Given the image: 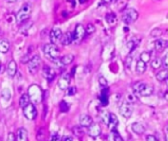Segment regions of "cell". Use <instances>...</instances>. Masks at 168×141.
<instances>
[{
	"instance_id": "obj_17",
	"label": "cell",
	"mask_w": 168,
	"mask_h": 141,
	"mask_svg": "<svg viewBox=\"0 0 168 141\" xmlns=\"http://www.w3.org/2000/svg\"><path fill=\"white\" fill-rule=\"evenodd\" d=\"M72 42H74V36H73V33L68 31L65 32L64 35L61 36V44L62 45H70Z\"/></svg>"
},
{
	"instance_id": "obj_33",
	"label": "cell",
	"mask_w": 168,
	"mask_h": 141,
	"mask_svg": "<svg viewBox=\"0 0 168 141\" xmlns=\"http://www.w3.org/2000/svg\"><path fill=\"white\" fill-rule=\"evenodd\" d=\"M69 109H70V105L67 103L66 101H61V103H60V110H61V112L66 113V112L69 111Z\"/></svg>"
},
{
	"instance_id": "obj_37",
	"label": "cell",
	"mask_w": 168,
	"mask_h": 141,
	"mask_svg": "<svg viewBox=\"0 0 168 141\" xmlns=\"http://www.w3.org/2000/svg\"><path fill=\"white\" fill-rule=\"evenodd\" d=\"M96 31V27L93 24H88L86 27V33L87 35H93V33Z\"/></svg>"
},
{
	"instance_id": "obj_55",
	"label": "cell",
	"mask_w": 168,
	"mask_h": 141,
	"mask_svg": "<svg viewBox=\"0 0 168 141\" xmlns=\"http://www.w3.org/2000/svg\"><path fill=\"white\" fill-rule=\"evenodd\" d=\"M0 33H1V29H0Z\"/></svg>"
},
{
	"instance_id": "obj_19",
	"label": "cell",
	"mask_w": 168,
	"mask_h": 141,
	"mask_svg": "<svg viewBox=\"0 0 168 141\" xmlns=\"http://www.w3.org/2000/svg\"><path fill=\"white\" fill-rule=\"evenodd\" d=\"M99 100H100V104L102 106H107L108 105V88H102L101 93H100L99 96Z\"/></svg>"
},
{
	"instance_id": "obj_42",
	"label": "cell",
	"mask_w": 168,
	"mask_h": 141,
	"mask_svg": "<svg viewBox=\"0 0 168 141\" xmlns=\"http://www.w3.org/2000/svg\"><path fill=\"white\" fill-rule=\"evenodd\" d=\"M50 141H60V136L57 132L52 133L51 137H50Z\"/></svg>"
},
{
	"instance_id": "obj_40",
	"label": "cell",
	"mask_w": 168,
	"mask_h": 141,
	"mask_svg": "<svg viewBox=\"0 0 168 141\" xmlns=\"http://www.w3.org/2000/svg\"><path fill=\"white\" fill-rule=\"evenodd\" d=\"M98 82L100 84V86L102 88H106L107 87V81H106V78H104L103 77H100L98 78Z\"/></svg>"
},
{
	"instance_id": "obj_1",
	"label": "cell",
	"mask_w": 168,
	"mask_h": 141,
	"mask_svg": "<svg viewBox=\"0 0 168 141\" xmlns=\"http://www.w3.org/2000/svg\"><path fill=\"white\" fill-rule=\"evenodd\" d=\"M28 95H29L31 102L32 104H40L42 102L43 92L42 89L37 84H32L28 89Z\"/></svg>"
},
{
	"instance_id": "obj_8",
	"label": "cell",
	"mask_w": 168,
	"mask_h": 141,
	"mask_svg": "<svg viewBox=\"0 0 168 141\" xmlns=\"http://www.w3.org/2000/svg\"><path fill=\"white\" fill-rule=\"evenodd\" d=\"M40 65H41L40 56L35 55L29 61V63H28V69H29V72L31 73V74H35V73H37V71L38 70V67H40Z\"/></svg>"
},
{
	"instance_id": "obj_44",
	"label": "cell",
	"mask_w": 168,
	"mask_h": 141,
	"mask_svg": "<svg viewBox=\"0 0 168 141\" xmlns=\"http://www.w3.org/2000/svg\"><path fill=\"white\" fill-rule=\"evenodd\" d=\"M127 46H128V48H129V49H130V51H132V50H134V49H135V47H136V44L134 43V41L132 40V41H130V42H128Z\"/></svg>"
},
{
	"instance_id": "obj_52",
	"label": "cell",
	"mask_w": 168,
	"mask_h": 141,
	"mask_svg": "<svg viewBox=\"0 0 168 141\" xmlns=\"http://www.w3.org/2000/svg\"><path fill=\"white\" fill-rule=\"evenodd\" d=\"M165 141H168V133L165 134Z\"/></svg>"
},
{
	"instance_id": "obj_39",
	"label": "cell",
	"mask_w": 168,
	"mask_h": 141,
	"mask_svg": "<svg viewBox=\"0 0 168 141\" xmlns=\"http://www.w3.org/2000/svg\"><path fill=\"white\" fill-rule=\"evenodd\" d=\"M112 134H113V138H114V141H124L123 140V138L120 136V134L118 133V131H115V129H113V131H111Z\"/></svg>"
},
{
	"instance_id": "obj_9",
	"label": "cell",
	"mask_w": 168,
	"mask_h": 141,
	"mask_svg": "<svg viewBox=\"0 0 168 141\" xmlns=\"http://www.w3.org/2000/svg\"><path fill=\"white\" fill-rule=\"evenodd\" d=\"M86 35V29L83 25H78L75 29V31L73 32V36H74V42L79 43L83 40Z\"/></svg>"
},
{
	"instance_id": "obj_28",
	"label": "cell",
	"mask_w": 168,
	"mask_h": 141,
	"mask_svg": "<svg viewBox=\"0 0 168 141\" xmlns=\"http://www.w3.org/2000/svg\"><path fill=\"white\" fill-rule=\"evenodd\" d=\"M72 131H73V133H74L77 137H83L84 136V131H83V126H74L72 128Z\"/></svg>"
},
{
	"instance_id": "obj_53",
	"label": "cell",
	"mask_w": 168,
	"mask_h": 141,
	"mask_svg": "<svg viewBox=\"0 0 168 141\" xmlns=\"http://www.w3.org/2000/svg\"><path fill=\"white\" fill-rule=\"evenodd\" d=\"M86 1H87V0H80V2H81V3H85Z\"/></svg>"
},
{
	"instance_id": "obj_7",
	"label": "cell",
	"mask_w": 168,
	"mask_h": 141,
	"mask_svg": "<svg viewBox=\"0 0 168 141\" xmlns=\"http://www.w3.org/2000/svg\"><path fill=\"white\" fill-rule=\"evenodd\" d=\"M120 114L124 118H130L133 114V105L128 102V101H124L121 106H120Z\"/></svg>"
},
{
	"instance_id": "obj_24",
	"label": "cell",
	"mask_w": 168,
	"mask_h": 141,
	"mask_svg": "<svg viewBox=\"0 0 168 141\" xmlns=\"http://www.w3.org/2000/svg\"><path fill=\"white\" fill-rule=\"evenodd\" d=\"M30 103H31V99L29 97V95H28V94H23V95H22L20 100H19V105H20L21 108L24 109L25 107L28 106Z\"/></svg>"
},
{
	"instance_id": "obj_35",
	"label": "cell",
	"mask_w": 168,
	"mask_h": 141,
	"mask_svg": "<svg viewBox=\"0 0 168 141\" xmlns=\"http://www.w3.org/2000/svg\"><path fill=\"white\" fill-rule=\"evenodd\" d=\"M44 138H45V133H44V128H41L38 129L37 134V139L38 141H43Z\"/></svg>"
},
{
	"instance_id": "obj_3",
	"label": "cell",
	"mask_w": 168,
	"mask_h": 141,
	"mask_svg": "<svg viewBox=\"0 0 168 141\" xmlns=\"http://www.w3.org/2000/svg\"><path fill=\"white\" fill-rule=\"evenodd\" d=\"M32 8L30 3L24 4L23 6H22V8L19 10V12L16 15V22L21 25V24H23L24 22L28 21L32 14Z\"/></svg>"
},
{
	"instance_id": "obj_54",
	"label": "cell",
	"mask_w": 168,
	"mask_h": 141,
	"mask_svg": "<svg viewBox=\"0 0 168 141\" xmlns=\"http://www.w3.org/2000/svg\"><path fill=\"white\" fill-rule=\"evenodd\" d=\"M167 131H168V123H167Z\"/></svg>"
},
{
	"instance_id": "obj_43",
	"label": "cell",
	"mask_w": 168,
	"mask_h": 141,
	"mask_svg": "<svg viewBox=\"0 0 168 141\" xmlns=\"http://www.w3.org/2000/svg\"><path fill=\"white\" fill-rule=\"evenodd\" d=\"M131 62H132V57H131V56H128L127 59H126V63H125V66H126V69H127V70L130 69Z\"/></svg>"
},
{
	"instance_id": "obj_50",
	"label": "cell",
	"mask_w": 168,
	"mask_h": 141,
	"mask_svg": "<svg viewBox=\"0 0 168 141\" xmlns=\"http://www.w3.org/2000/svg\"><path fill=\"white\" fill-rule=\"evenodd\" d=\"M5 1H7L8 3H15L17 0H5Z\"/></svg>"
},
{
	"instance_id": "obj_45",
	"label": "cell",
	"mask_w": 168,
	"mask_h": 141,
	"mask_svg": "<svg viewBox=\"0 0 168 141\" xmlns=\"http://www.w3.org/2000/svg\"><path fill=\"white\" fill-rule=\"evenodd\" d=\"M7 141H16V135L14 133H9L7 137Z\"/></svg>"
},
{
	"instance_id": "obj_13",
	"label": "cell",
	"mask_w": 168,
	"mask_h": 141,
	"mask_svg": "<svg viewBox=\"0 0 168 141\" xmlns=\"http://www.w3.org/2000/svg\"><path fill=\"white\" fill-rule=\"evenodd\" d=\"M88 133L91 137L97 138V136H99L100 133H101V127H100V126H98L97 123L93 122L92 125L88 127Z\"/></svg>"
},
{
	"instance_id": "obj_12",
	"label": "cell",
	"mask_w": 168,
	"mask_h": 141,
	"mask_svg": "<svg viewBox=\"0 0 168 141\" xmlns=\"http://www.w3.org/2000/svg\"><path fill=\"white\" fill-rule=\"evenodd\" d=\"M42 76L48 81H52L55 77H56V73L54 71V69H52L51 67L49 66H44L42 69Z\"/></svg>"
},
{
	"instance_id": "obj_31",
	"label": "cell",
	"mask_w": 168,
	"mask_h": 141,
	"mask_svg": "<svg viewBox=\"0 0 168 141\" xmlns=\"http://www.w3.org/2000/svg\"><path fill=\"white\" fill-rule=\"evenodd\" d=\"M140 60L144 62L145 64L149 63V62L150 61V54H149V52H148V51L143 52L141 55H140Z\"/></svg>"
},
{
	"instance_id": "obj_15",
	"label": "cell",
	"mask_w": 168,
	"mask_h": 141,
	"mask_svg": "<svg viewBox=\"0 0 168 141\" xmlns=\"http://www.w3.org/2000/svg\"><path fill=\"white\" fill-rule=\"evenodd\" d=\"M154 47L157 52H163L168 47V41L164 40V39H157L154 42Z\"/></svg>"
},
{
	"instance_id": "obj_20",
	"label": "cell",
	"mask_w": 168,
	"mask_h": 141,
	"mask_svg": "<svg viewBox=\"0 0 168 141\" xmlns=\"http://www.w3.org/2000/svg\"><path fill=\"white\" fill-rule=\"evenodd\" d=\"M119 123V121H118V118L116 117V115H114L113 113H110L109 115V122H108V126L111 128V131H113L117 127Z\"/></svg>"
},
{
	"instance_id": "obj_32",
	"label": "cell",
	"mask_w": 168,
	"mask_h": 141,
	"mask_svg": "<svg viewBox=\"0 0 168 141\" xmlns=\"http://www.w3.org/2000/svg\"><path fill=\"white\" fill-rule=\"evenodd\" d=\"M162 65V61L159 58H155L153 62H152V68L153 70H158L160 69V67Z\"/></svg>"
},
{
	"instance_id": "obj_21",
	"label": "cell",
	"mask_w": 168,
	"mask_h": 141,
	"mask_svg": "<svg viewBox=\"0 0 168 141\" xmlns=\"http://www.w3.org/2000/svg\"><path fill=\"white\" fill-rule=\"evenodd\" d=\"M7 73H8V75L10 77H12L17 74V64H16V62L14 60L10 61V63L8 64Z\"/></svg>"
},
{
	"instance_id": "obj_14",
	"label": "cell",
	"mask_w": 168,
	"mask_h": 141,
	"mask_svg": "<svg viewBox=\"0 0 168 141\" xmlns=\"http://www.w3.org/2000/svg\"><path fill=\"white\" fill-rule=\"evenodd\" d=\"M61 36H62V31H61L60 29H58V27H54V29H52L51 31H50V33H49L50 40L52 41V43L59 40V39L61 38Z\"/></svg>"
},
{
	"instance_id": "obj_6",
	"label": "cell",
	"mask_w": 168,
	"mask_h": 141,
	"mask_svg": "<svg viewBox=\"0 0 168 141\" xmlns=\"http://www.w3.org/2000/svg\"><path fill=\"white\" fill-rule=\"evenodd\" d=\"M23 113H24V116L29 121H33L37 116V109H36L35 105H33L32 103H30L28 106H26L25 108L23 109Z\"/></svg>"
},
{
	"instance_id": "obj_11",
	"label": "cell",
	"mask_w": 168,
	"mask_h": 141,
	"mask_svg": "<svg viewBox=\"0 0 168 141\" xmlns=\"http://www.w3.org/2000/svg\"><path fill=\"white\" fill-rule=\"evenodd\" d=\"M70 81H71V75L70 74H64L61 76V77L58 80V87L61 90H66L70 86Z\"/></svg>"
},
{
	"instance_id": "obj_56",
	"label": "cell",
	"mask_w": 168,
	"mask_h": 141,
	"mask_svg": "<svg viewBox=\"0 0 168 141\" xmlns=\"http://www.w3.org/2000/svg\"><path fill=\"white\" fill-rule=\"evenodd\" d=\"M167 35H168V30H167Z\"/></svg>"
},
{
	"instance_id": "obj_18",
	"label": "cell",
	"mask_w": 168,
	"mask_h": 141,
	"mask_svg": "<svg viewBox=\"0 0 168 141\" xmlns=\"http://www.w3.org/2000/svg\"><path fill=\"white\" fill-rule=\"evenodd\" d=\"M16 141H28V131L24 127L18 129L16 133Z\"/></svg>"
},
{
	"instance_id": "obj_34",
	"label": "cell",
	"mask_w": 168,
	"mask_h": 141,
	"mask_svg": "<svg viewBox=\"0 0 168 141\" xmlns=\"http://www.w3.org/2000/svg\"><path fill=\"white\" fill-rule=\"evenodd\" d=\"M1 97L4 99V100H10L11 98V92H10V90L9 89H3L2 90V92H1Z\"/></svg>"
},
{
	"instance_id": "obj_47",
	"label": "cell",
	"mask_w": 168,
	"mask_h": 141,
	"mask_svg": "<svg viewBox=\"0 0 168 141\" xmlns=\"http://www.w3.org/2000/svg\"><path fill=\"white\" fill-rule=\"evenodd\" d=\"M107 141H114V138H113V134H112V132L107 136Z\"/></svg>"
},
{
	"instance_id": "obj_27",
	"label": "cell",
	"mask_w": 168,
	"mask_h": 141,
	"mask_svg": "<svg viewBox=\"0 0 168 141\" xmlns=\"http://www.w3.org/2000/svg\"><path fill=\"white\" fill-rule=\"evenodd\" d=\"M105 20L109 25L113 26V25L116 24V22H117V17H116V15L114 13H108L107 15L105 16Z\"/></svg>"
},
{
	"instance_id": "obj_30",
	"label": "cell",
	"mask_w": 168,
	"mask_h": 141,
	"mask_svg": "<svg viewBox=\"0 0 168 141\" xmlns=\"http://www.w3.org/2000/svg\"><path fill=\"white\" fill-rule=\"evenodd\" d=\"M109 115L110 113H108L107 111H102L100 113V118H101V121L103 122V123L108 126V122H109Z\"/></svg>"
},
{
	"instance_id": "obj_22",
	"label": "cell",
	"mask_w": 168,
	"mask_h": 141,
	"mask_svg": "<svg viewBox=\"0 0 168 141\" xmlns=\"http://www.w3.org/2000/svg\"><path fill=\"white\" fill-rule=\"evenodd\" d=\"M132 129H133V131L137 133V134H143L144 131H145V127L142 125V123H140V122H135V123H133L132 125Z\"/></svg>"
},
{
	"instance_id": "obj_2",
	"label": "cell",
	"mask_w": 168,
	"mask_h": 141,
	"mask_svg": "<svg viewBox=\"0 0 168 141\" xmlns=\"http://www.w3.org/2000/svg\"><path fill=\"white\" fill-rule=\"evenodd\" d=\"M134 91L135 93L140 96H143V97H149L150 96L153 91V86H152L150 84H148V83H144V82H139L137 84H135V86H134Z\"/></svg>"
},
{
	"instance_id": "obj_16",
	"label": "cell",
	"mask_w": 168,
	"mask_h": 141,
	"mask_svg": "<svg viewBox=\"0 0 168 141\" xmlns=\"http://www.w3.org/2000/svg\"><path fill=\"white\" fill-rule=\"evenodd\" d=\"M93 122V118L89 115L85 114L80 117V126H82L83 127H88Z\"/></svg>"
},
{
	"instance_id": "obj_26",
	"label": "cell",
	"mask_w": 168,
	"mask_h": 141,
	"mask_svg": "<svg viewBox=\"0 0 168 141\" xmlns=\"http://www.w3.org/2000/svg\"><path fill=\"white\" fill-rule=\"evenodd\" d=\"M10 49V43L5 39H0V53H7Z\"/></svg>"
},
{
	"instance_id": "obj_25",
	"label": "cell",
	"mask_w": 168,
	"mask_h": 141,
	"mask_svg": "<svg viewBox=\"0 0 168 141\" xmlns=\"http://www.w3.org/2000/svg\"><path fill=\"white\" fill-rule=\"evenodd\" d=\"M168 78V71L167 69H164V70H161L159 71L157 74H156V80L158 81H167Z\"/></svg>"
},
{
	"instance_id": "obj_23",
	"label": "cell",
	"mask_w": 168,
	"mask_h": 141,
	"mask_svg": "<svg viewBox=\"0 0 168 141\" xmlns=\"http://www.w3.org/2000/svg\"><path fill=\"white\" fill-rule=\"evenodd\" d=\"M145 71H147V64H145L144 62L139 60L137 62V65H136V72H137V74L143 75Z\"/></svg>"
},
{
	"instance_id": "obj_49",
	"label": "cell",
	"mask_w": 168,
	"mask_h": 141,
	"mask_svg": "<svg viewBox=\"0 0 168 141\" xmlns=\"http://www.w3.org/2000/svg\"><path fill=\"white\" fill-rule=\"evenodd\" d=\"M164 99H165L166 101H168V91H166L165 94H164Z\"/></svg>"
},
{
	"instance_id": "obj_38",
	"label": "cell",
	"mask_w": 168,
	"mask_h": 141,
	"mask_svg": "<svg viewBox=\"0 0 168 141\" xmlns=\"http://www.w3.org/2000/svg\"><path fill=\"white\" fill-rule=\"evenodd\" d=\"M66 90H67V95H68V96H74L77 93V88L75 86H69Z\"/></svg>"
},
{
	"instance_id": "obj_29",
	"label": "cell",
	"mask_w": 168,
	"mask_h": 141,
	"mask_svg": "<svg viewBox=\"0 0 168 141\" xmlns=\"http://www.w3.org/2000/svg\"><path fill=\"white\" fill-rule=\"evenodd\" d=\"M32 24H33V23L31 22V21H26V22L23 23V24H21V25H22L21 30H20L21 32H22V33H24V32H26L28 30H30V27H32Z\"/></svg>"
},
{
	"instance_id": "obj_5",
	"label": "cell",
	"mask_w": 168,
	"mask_h": 141,
	"mask_svg": "<svg viewBox=\"0 0 168 141\" xmlns=\"http://www.w3.org/2000/svg\"><path fill=\"white\" fill-rule=\"evenodd\" d=\"M139 17V13L135 9L128 8L125 10L124 14L122 16V21L125 23L126 25H131L133 23H135Z\"/></svg>"
},
{
	"instance_id": "obj_10",
	"label": "cell",
	"mask_w": 168,
	"mask_h": 141,
	"mask_svg": "<svg viewBox=\"0 0 168 141\" xmlns=\"http://www.w3.org/2000/svg\"><path fill=\"white\" fill-rule=\"evenodd\" d=\"M54 64L57 66V67H63V66H67L71 64L73 61H74V55L72 54H67L65 56L61 58H57V59H54Z\"/></svg>"
},
{
	"instance_id": "obj_4",
	"label": "cell",
	"mask_w": 168,
	"mask_h": 141,
	"mask_svg": "<svg viewBox=\"0 0 168 141\" xmlns=\"http://www.w3.org/2000/svg\"><path fill=\"white\" fill-rule=\"evenodd\" d=\"M43 52H44V54L46 55V57H48L49 59H51V60L59 58V55H60L59 49L54 43H47V44L44 45Z\"/></svg>"
},
{
	"instance_id": "obj_36",
	"label": "cell",
	"mask_w": 168,
	"mask_h": 141,
	"mask_svg": "<svg viewBox=\"0 0 168 141\" xmlns=\"http://www.w3.org/2000/svg\"><path fill=\"white\" fill-rule=\"evenodd\" d=\"M162 31L160 29H158V27H156V29H153L152 31V32H150V35H152L153 37H159L162 35Z\"/></svg>"
},
{
	"instance_id": "obj_41",
	"label": "cell",
	"mask_w": 168,
	"mask_h": 141,
	"mask_svg": "<svg viewBox=\"0 0 168 141\" xmlns=\"http://www.w3.org/2000/svg\"><path fill=\"white\" fill-rule=\"evenodd\" d=\"M162 66H163L165 69H168V53L164 56L163 59H162Z\"/></svg>"
},
{
	"instance_id": "obj_57",
	"label": "cell",
	"mask_w": 168,
	"mask_h": 141,
	"mask_svg": "<svg viewBox=\"0 0 168 141\" xmlns=\"http://www.w3.org/2000/svg\"><path fill=\"white\" fill-rule=\"evenodd\" d=\"M115 1H116V0H115Z\"/></svg>"
},
{
	"instance_id": "obj_51",
	"label": "cell",
	"mask_w": 168,
	"mask_h": 141,
	"mask_svg": "<svg viewBox=\"0 0 168 141\" xmlns=\"http://www.w3.org/2000/svg\"><path fill=\"white\" fill-rule=\"evenodd\" d=\"M102 1H103L104 3H110L111 0H102Z\"/></svg>"
},
{
	"instance_id": "obj_46",
	"label": "cell",
	"mask_w": 168,
	"mask_h": 141,
	"mask_svg": "<svg viewBox=\"0 0 168 141\" xmlns=\"http://www.w3.org/2000/svg\"><path fill=\"white\" fill-rule=\"evenodd\" d=\"M147 141H158V139L156 138L154 135H148V136H147Z\"/></svg>"
},
{
	"instance_id": "obj_48",
	"label": "cell",
	"mask_w": 168,
	"mask_h": 141,
	"mask_svg": "<svg viewBox=\"0 0 168 141\" xmlns=\"http://www.w3.org/2000/svg\"><path fill=\"white\" fill-rule=\"evenodd\" d=\"M63 141H73V139H72V137H70V136H67V137H65V138L63 139Z\"/></svg>"
}]
</instances>
